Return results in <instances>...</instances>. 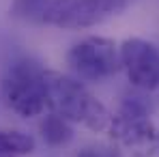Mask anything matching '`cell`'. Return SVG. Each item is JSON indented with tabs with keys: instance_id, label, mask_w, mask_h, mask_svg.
Wrapping results in <instances>:
<instances>
[{
	"instance_id": "52a82bcc",
	"label": "cell",
	"mask_w": 159,
	"mask_h": 157,
	"mask_svg": "<svg viewBox=\"0 0 159 157\" xmlns=\"http://www.w3.org/2000/svg\"><path fill=\"white\" fill-rule=\"evenodd\" d=\"M39 131H41V138L48 146H67L71 140H73V127L67 118L58 116L56 112H50L48 116H43L41 125H39Z\"/></svg>"
},
{
	"instance_id": "9c48e42d",
	"label": "cell",
	"mask_w": 159,
	"mask_h": 157,
	"mask_svg": "<svg viewBox=\"0 0 159 157\" xmlns=\"http://www.w3.org/2000/svg\"><path fill=\"white\" fill-rule=\"evenodd\" d=\"M75 157H120V153L110 146H86Z\"/></svg>"
},
{
	"instance_id": "7a4b0ae2",
	"label": "cell",
	"mask_w": 159,
	"mask_h": 157,
	"mask_svg": "<svg viewBox=\"0 0 159 157\" xmlns=\"http://www.w3.org/2000/svg\"><path fill=\"white\" fill-rule=\"evenodd\" d=\"M43 80L48 90V108H52V112L95 133L110 129V110L80 80L58 71H43Z\"/></svg>"
},
{
	"instance_id": "5b68a950",
	"label": "cell",
	"mask_w": 159,
	"mask_h": 157,
	"mask_svg": "<svg viewBox=\"0 0 159 157\" xmlns=\"http://www.w3.org/2000/svg\"><path fill=\"white\" fill-rule=\"evenodd\" d=\"M67 65L80 80L101 82L120 69L118 48L107 37H84L69 50Z\"/></svg>"
},
{
	"instance_id": "ba28073f",
	"label": "cell",
	"mask_w": 159,
	"mask_h": 157,
	"mask_svg": "<svg viewBox=\"0 0 159 157\" xmlns=\"http://www.w3.org/2000/svg\"><path fill=\"white\" fill-rule=\"evenodd\" d=\"M34 138L20 129H0V157H24L34 151Z\"/></svg>"
},
{
	"instance_id": "277c9868",
	"label": "cell",
	"mask_w": 159,
	"mask_h": 157,
	"mask_svg": "<svg viewBox=\"0 0 159 157\" xmlns=\"http://www.w3.org/2000/svg\"><path fill=\"white\" fill-rule=\"evenodd\" d=\"M43 71L30 58L13 60L2 78V97L7 105L22 118H32L43 114L48 108V90Z\"/></svg>"
},
{
	"instance_id": "6da1fadb",
	"label": "cell",
	"mask_w": 159,
	"mask_h": 157,
	"mask_svg": "<svg viewBox=\"0 0 159 157\" xmlns=\"http://www.w3.org/2000/svg\"><path fill=\"white\" fill-rule=\"evenodd\" d=\"M127 7V0H17L13 11L32 24L80 30L103 24Z\"/></svg>"
},
{
	"instance_id": "3957f363",
	"label": "cell",
	"mask_w": 159,
	"mask_h": 157,
	"mask_svg": "<svg viewBox=\"0 0 159 157\" xmlns=\"http://www.w3.org/2000/svg\"><path fill=\"white\" fill-rule=\"evenodd\" d=\"M112 138L131 157H153L159 151V131L151 121V105L142 97H125L118 112L112 114Z\"/></svg>"
},
{
	"instance_id": "8992f818",
	"label": "cell",
	"mask_w": 159,
	"mask_h": 157,
	"mask_svg": "<svg viewBox=\"0 0 159 157\" xmlns=\"http://www.w3.org/2000/svg\"><path fill=\"white\" fill-rule=\"evenodd\" d=\"M120 69H125L127 80L138 90L159 88V48L155 43L131 37L118 48Z\"/></svg>"
}]
</instances>
